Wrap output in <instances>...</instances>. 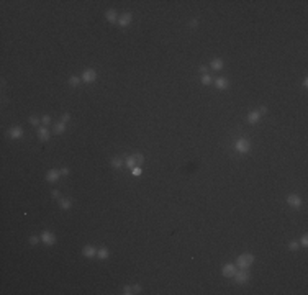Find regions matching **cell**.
Here are the masks:
<instances>
[{
  "label": "cell",
  "instance_id": "6da1fadb",
  "mask_svg": "<svg viewBox=\"0 0 308 295\" xmlns=\"http://www.w3.org/2000/svg\"><path fill=\"white\" fill-rule=\"evenodd\" d=\"M253 262H254V256L249 254V253H246V254H241L239 258L236 259V264H238L239 267H243V269H248Z\"/></svg>",
  "mask_w": 308,
  "mask_h": 295
},
{
  "label": "cell",
  "instance_id": "7a4b0ae2",
  "mask_svg": "<svg viewBox=\"0 0 308 295\" xmlns=\"http://www.w3.org/2000/svg\"><path fill=\"white\" fill-rule=\"evenodd\" d=\"M234 149L238 151V153H241V154H246V153H248V151L251 149V143H249V140H246V138H239V140L236 141Z\"/></svg>",
  "mask_w": 308,
  "mask_h": 295
},
{
  "label": "cell",
  "instance_id": "3957f363",
  "mask_svg": "<svg viewBox=\"0 0 308 295\" xmlns=\"http://www.w3.org/2000/svg\"><path fill=\"white\" fill-rule=\"evenodd\" d=\"M233 277H234V280L238 284H246V282L249 280V272H248V269L239 267V271H236Z\"/></svg>",
  "mask_w": 308,
  "mask_h": 295
},
{
  "label": "cell",
  "instance_id": "277c9868",
  "mask_svg": "<svg viewBox=\"0 0 308 295\" xmlns=\"http://www.w3.org/2000/svg\"><path fill=\"white\" fill-rule=\"evenodd\" d=\"M41 241L44 243L46 246H53L56 243V236H54V233H51V231H43L41 233Z\"/></svg>",
  "mask_w": 308,
  "mask_h": 295
},
{
  "label": "cell",
  "instance_id": "5b68a950",
  "mask_svg": "<svg viewBox=\"0 0 308 295\" xmlns=\"http://www.w3.org/2000/svg\"><path fill=\"white\" fill-rule=\"evenodd\" d=\"M95 79H97V72L94 69H85L82 72V81L84 82H95Z\"/></svg>",
  "mask_w": 308,
  "mask_h": 295
},
{
  "label": "cell",
  "instance_id": "8992f818",
  "mask_svg": "<svg viewBox=\"0 0 308 295\" xmlns=\"http://www.w3.org/2000/svg\"><path fill=\"white\" fill-rule=\"evenodd\" d=\"M8 136L12 138V140H20V138L23 136V130L20 126H13L8 130Z\"/></svg>",
  "mask_w": 308,
  "mask_h": 295
},
{
  "label": "cell",
  "instance_id": "52a82bcc",
  "mask_svg": "<svg viewBox=\"0 0 308 295\" xmlns=\"http://www.w3.org/2000/svg\"><path fill=\"white\" fill-rule=\"evenodd\" d=\"M287 203L290 207H293V208H298L300 205H302V199L298 195H289L287 197Z\"/></svg>",
  "mask_w": 308,
  "mask_h": 295
},
{
  "label": "cell",
  "instance_id": "ba28073f",
  "mask_svg": "<svg viewBox=\"0 0 308 295\" xmlns=\"http://www.w3.org/2000/svg\"><path fill=\"white\" fill-rule=\"evenodd\" d=\"M234 272H236V267L233 266V264H225V266H223V269H221V274L225 277H233V276H234Z\"/></svg>",
  "mask_w": 308,
  "mask_h": 295
},
{
  "label": "cell",
  "instance_id": "9c48e42d",
  "mask_svg": "<svg viewBox=\"0 0 308 295\" xmlns=\"http://www.w3.org/2000/svg\"><path fill=\"white\" fill-rule=\"evenodd\" d=\"M59 176H61V171H56V169H51L49 172H48V176H46V180H48V182H51V184H54V182L59 179Z\"/></svg>",
  "mask_w": 308,
  "mask_h": 295
},
{
  "label": "cell",
  "instance_id": "30bf717a",
  "mask_svg": "<svg viewBox=\"0 0 308 295\" xmlns=\"http://www.w3.org/2000/svg\"><path fill=\"white\" fill-rule=\"evenodd\" d=\"M215 85H216L218 90H225V89L230 87V82H228L225 77H218L216 81H215Z\"/></svg>",
  "mask_w": 308,
  "mask_h": 295
},
{
  "label": "cell",
  "instance_id": "8fae6325",
  "mask_svg": "<svg viewBox=\"0 0 308 295\" xmlns=\"http://www.w3.org/2000/svg\"><path fill=\"white\" fill-rule=\"evenodd\" d=\"M130 23H131V13H125L118 18V25L120 26H128Z\"/></svg>",
  "mask_w": 308,
  "mask_h": 295
},
{
  "label": "cell",
  "instance_id": "7c38bea8",
  "mask_svg": "<svg viewBox=\"0 0 308 295\" xmlns=\"http://www.w3.org/2000/svg\"><path fill=\"white\" fill-rule=\"evenodd\" d=\"M82 253H84L85 258H94V256H97V249L94 248V246H85Z\"/></svg>",
  "mask_w": 308,
  "mask_h": 295
},
{
  "label": "cell",
  "instance_id": "4fadbf2b",
  "mask_svg": "<svg viewBox=\"0 0 308 295\" xmlns=\"http://www.w3.org/2000/svg\"><path fill=\"white\" fill-rule=\"evenodd\" d=\"M38 138H40L41 141H48L49 140V131H48L46 128H40V130H38Z\"/></svg>",
  "mask_w": 308,
  "mask_h": 295
},
{
  "label": "cell",
  "instance_id": "5bb4252c",
  "mask_svg": "<svg viewBox=\"0 0 308 295\" xmlns=\"http://www.w3.org/2000/svg\"><path fill=\"white\" fill-rule=\"evenodd\" d=\"M223 59H220V58H216V59H213L212 61V64H210V66H212V69H215V71H220V69H223Z\"/></svg>",
  "mask_w": 308,
  "mask_h": 295
},
{
  "label": "cell",
  "instance_id": "9a60e30c",
  "mask_svg": "<svg viewBox=\"0 0 308 295\" xmlns=\"http://www.w3.org/2000/svg\"><path fill=\"white\" fill-rule=\"evenodd\" d=\"M105 17H107V20H108L110 23L118 22V15H117V12H115V10H108V12L105 13Z\"/></svg>",
  "mask_w": 308,
  "mask_h": 295
},
{
  "label": "cell",
  "instance_id": "2e32d148",
  "mask_svg": "<svg viewBox=\"0 0 308 295\" xmlns=\"http://www.w3.org/2000/svg\"><path fill=\"white\" fill-rule=\"evenodd\" d=\"M259 118H261V113H259V112H251V113L248 115V123H257Z\"/></svg>",
  "mask_w": 308,
  "mask_h": 295
},
{
  "label": "cell",
  "instance_id": "e0dca14e",
  "mask_svg": "<svg viewBox=\"0 0 308 295\" xmlns=\"http://www.w3.org/2000/svg\"><path fill=\"white\" fill-rule=\"evenodd\" d=\"M59 207H61L62 210H69L71 207H72V202H71L69 199H64V200L61 199V200H59Z\"/></svg>",
  "mask_w": 308,
  "mask_h": 295
},
{
  "label": "cell",
  "instance_id": "ac0fdd59",
  "mask_svg": "<svg viewBox=\"0 0 308 295\" xmlns=\"http://www.w3.org/2000/svg\"><path fill=\"white\" fill-rule=\"evenodd\" d=\"M97 256H99L100 259H107L110 256V253H108V249H107V248H100V249L97 251Z\"/></svg>",
  "mask_w": 308,
  "mask_h": 295
},
{
  "label": "cell",
  "instance_id": "d6986e66",
  "mask_svg": "<svg viewBox=\"0 0 308 295\" xmlns=\"http://www.w3.org/2000/svg\"><path fill=\"white\" fill-rule=\"evenodd\" d=\"M54 131L56 133H64V131H66V123H62V121L56 123V125H54Z\"/></svg>",
  "mask_w": 308,
  "mask_h": 295
},
{
  "label": "cell",
  "instance_id": "ffe728a7",
  "mask_svg": "<svg viewBox=\"0 0 308 295\" xmlns=\"http://www.w3.org/2000/svg\"><path fill=\"white\" fill-rule=\"evenodd\" d=\"M79 84H80V79L77 77V76H72V77L69 79V85L71 87H77Z\"/></svg>",
  "mask_w": 308,
  "mask_h": 295
},
{
  "label": "cell",
  "instance_id": "44dd1931",
  "mask_svg": "<svg viewBox=\"0 0 308 295\" xmlns=\"http://www.w3.org/2000/svg\"><path fill=\"white\" fill-rule=\"evenodd\" d=\"M212 82H213V79L210 77L208 74H203V76H202V84H203V85H210Z\"/></svg>",
  "mask_w": 308,
  "mask_h": 295
},
{
  "label": "cell",
  "instance_id": "7402d4cb",
  "mask_svg": "<svg viewBox=\"0 0 308 295\" xmlns=\"http://www.w3.org/2000/svg\"><path fill=\"white\" fill-rule=\"evenodd\" d=\"M125 164H126L128 167L130 169H133L135 167V164H136V159H135V156H130V158L126 159V161H125Z\"/></svg>",
  "mask_w": 308,
  "mask_h": 295
},
{
  "label": "cell",
  "instance_id": "603a6c76",
  "mask_svg": "<svg viewBox=\"0 0 308 295\" xmlns=\"http://www.w3.org/2000/svg\"><path fill=\"white\" fill-rule=\"evenodd\" d=\"M112 166H113L115 169H120L123 166V161L121 159H113V161H112Z\"/></svg>",
  "mask_w": 308,
  "mask_h": 295
},
{
  "label": "cell",
  "instance_id": "cb8c5ba5",
  "mask_svg": "<svg viewBox=\"0 0 308 295\" xmlns=\"http://www.w3.org/2000/svg\"><path fill=\"white\" fill-rule=\"evenodd\" d=\"M298 246H300L298 241H292V243L289 244V249L290 251H297V249H298Z\"/></svg>",
  "mask_w": 308,
  "mask_h": 295
},
{
  "label": "cell",
  "instance_id": "d4e9b609",
  "mask_svg": "<svg viewBox=\"0 0 308 295\" xmlns=\"http://www.w3.org/2000/svg\"><path fill=\"white\" fill-rule=\"evenodd\" d=\"M41 241V236H31V238H30V244H38V243H40Z\"/></svg>",
  "mask_w": 308,
  "mask_h": 295
},
{
  "label": "cell",
  "instance_id": "484cf974",
  "mask_svg": "<svg viewBox=\"0 0 308 295\" xmlns=\"http://www.w3.org/2000/svg\"><path fill=\"white\" fill-rule=\"evenodd\" d=\"M133 156H135L136 162H143V161H144V156L141 154V153H136V154H133Z\"/></svg>",
  "mask_w": 308,
  "mask_h": 295
},
{
  "label": "cell",
  "instance_id": "4316f807",
  "mask_svg": "<svg viewBox=\"0 0 308 295\" xmlns=\"http://www.w3.org/2000/svg\"><path fill=\"white\" fill-rule=\"evenodd\" d=\"M133 176L135 177H138V176H141V174H143V171H141V167H133Z\"/></svg>",
  "mask_w": 308,
  "mask_h": 295
},
{
  "label": "cell",
  "instance_id": "83f0119b",
  "mask_svg": "<svg viewBox=\"0 0 308 295\" xmlns=\"http://www.w3.org/2000/svg\"><path fill=\"white\" fill-rule=\"evenodd\" d=\"M123 294H125V295H130V294H135V292H133V287H130V285H126V287H125V289H123Z\"/></svg>",
  "mask_w": 308,
  "mask_h": 295
},
{
  "label": "cell",
  "instance_id": "f1b7e54d",
  "mask_svg": "<svg viewBox=\"0 0 308 295\" xmlns=\"http://www.w3.org/2000/svg\"><path fill=\"white\" fill-rule=\"evenodd\" d=\"M300 243H302V246H308V236L303 235L302 238H300Z\"/></svg>",
  "mask_w": 308,
  "mask_h": 295
},
{
  "label": "cell",
  "instance_id": "f546056e",
  "mask_svg": "<svg viewBox=\"0 0 308 295\" xmlns=\"http://www.w3.org/2000/svg\"><path fill=\"white\" fill-rule=\"evenodd\" d=\"M69 120H71V115H69V113H64L62 117H61V121H62V123H67Z\"/></svg>",
  "mask_w": 308,
  "mask_h": 295
},
{
  "label": "cell",
  "instance_id": "4dcf8cb0",
  "mask_svg": "<svg viewBox=\"0 0 308 295\" xmlns=\"http://www.w3.org/2000/svg\"><path fill=\"white\" fill-rule=\"evenodd\" d=\"M41 121H43V125H49V121H51V117H49V115H44Z\"/></svg>",
  "mask_w": 308,
  "mask_h": 295
},
{
  "label": "cell",
  "instance_id": "1f68e13d",
  "mask_svg": "<svg viewBox=\"0 0 308 295\" xmlns=\"http://www.w3.org/2000/svg\"><path fill=\"white\" fill-rule=\"evenodd\" d=\"M30 123L35 126V125H38V123H40V120H38V117H30Z\"/></svg>",
  "mask_w": 308,
  "mask_h": 295
},
{
  "label": "cell",
  "instance_id": "d6a6232c",
  "mask_svg": "<svg viewBox=\"0 0 308 295\" xmlns=\"http://www.w3.org/2000/svg\"><path fill=\"white\" fill-rule=\"evenodd\" d=\"M61 174H62V176H69V169L67 167H62V169H61Z\"/></svg>",
  "mask_w": 308,
  "mask_h": 295
},
{
  "label": "cell",
  "instance_id": "836d02e7",
  "mask_svg": "<svg viewBox=\"0 0 308 295\" xmlns=\"http://www.w3.org/2000/svg\"><path fill=\"white\" fill-rule=\"evenodd\" d=\"M133 290H135V292H139V290H141V285H139V284H136V285H133Z\"/></svg>",
  "mask_w": 308,
  "mask_h": 295
},
{
  "label": "cell",
  "instance_id": "e575fe53",
  "mask_svg": "<svg viewBox=\"0 0 308 295\" xmlns=\"http://www.w3.org/2000/svg\"><path fill=\"white\" fill-rule=\"evenodd\" d=\"M257 112H259V113H267V108H266V107H261Z\"/></svg>",
  "mask_w": 308,
  "mask_h": 295
},
{
  "label": "cell",
  "instance_id": "d590c367",
  "mask_svg": "<svg viewBox=\"0 0 308 295\" xmlns=\"http://www.w3.org/2000/svg\"><path fill=\"white\" fill-rule=\"evenodd\" d=\"M197 25H198V22H197V20H192V22H190V26L192 28H195Z\"/></svg>",
  "mask_w": 308,
  "mask_h": 295
},
{
  "label": "cell",
  "instance_id": "8d00e7d4",
  "mask_svg": "<svg viewBox=\"0 0 308 295\" xmlns=\"http://www.w3.org/2000/svg\"><path fill=\"white\" fill-rule=\"evenodd\" d=\"M198 71H200V72H202V74H205V72H207V67H205V66H200V69H198Z\"/></svg>",
  "mask_w": 308,
  "mask_h": 295
},
{
  "label": "cell",
  "instance_id": "74e56055",
  "mask_svg": "<svg viewBox=\"0 0 308 295\" xmlns=\"http://www.w3.org/2000/svg\"><path fill=\"white\" fill-rule=\"evenodd\" d=\"M51 195L56 199V197H59V192H58V190H53V194H51Z\"/></svg>",
  "mask_w": 308,
  "mask_h": 295
}]
</instances>
